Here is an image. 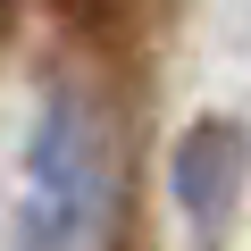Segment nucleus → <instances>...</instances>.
Wrapping results in <instances>:
<instances>
[{
    "label": "nucleus",
    "instance_id": "nucleus-1",
    "mask_svg": "<svg viewBox=\"0 0 251 251\" xmlns=\"http://www.w3.org/2000/svg\"><path fill=\"white\" fill-rule=\"evenodd\" d=\"M109 201V134L75 92H50L25 143V218L17 251H84Z\"/></svg>",
    "mask_w": 251,
    "mask_h": 251
},
{
    "label": "nucleus",
    "instance_id": "nucleus-2",
    "mask_svg": "<svg viewBox=\"0 0 251 251\" xmlns=\"http://www.w3.org/2000/svg\"><path fill=\"white\" fill-rule=\"evenodd\" d=\"M168 193H176V209L201 226V234H218L226 218H234V193H243V134L226 117H193L184 134H176V151H168Z\"/></svg>",
    "mask_w": 251,
    "mask_h": 251
},
{
    "label": "nucleus",
    "instance_id": "nucleus-3",
    "mask_svg": "<svg viewBox=\"0 0 251 251\" xmlns=\"http://www.w3.org/2000/svg\"><path fill=\"white\" fill-rule=\"evenodd\" d=\"M0 25H9V0H0Z\"/></svg>",
    "mask_w": 251,
    "mask_h": 251
}]
</instances>
